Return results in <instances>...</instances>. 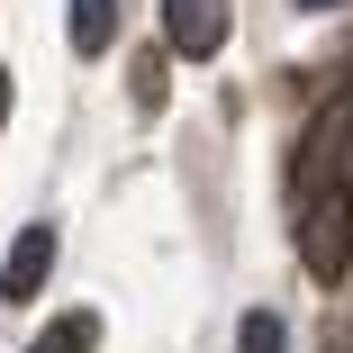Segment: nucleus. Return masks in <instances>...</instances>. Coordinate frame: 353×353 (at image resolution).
Masks as SVG:
<instances>
[{"instance_id": "obj_1", "label": "nucleus", "mask_w": 353, "mask_h": 353, "mask_svg": "<svg viewBox=\"0 0 353 353\" xmlns=\"http://www.w3.org/2000/svg\"><path fill=\"white\" fill-rule=\"evenodd\" d=\"M299 263H308V281L344 290V272H353V181H326V190L299 199Z\"/></svg>"}, {"instance_id": "obj_2", "label": "nucleus", "mask_w": 353, "mask_h": 353, "mask_svg": "<svg viewBox=\"0 0 353 353\" xmlns=\"http://www.w3.org/2000/svg\"><path fill=\"white\" fill-rule=\"evenodd\" d=\"M326 181H353V91H335V100L308 118L299 163H290V199H308V190H326Z\"/></svg>"}, {"instance_id": "obj_3", "label": "nucleus", "mask_w": 353, "mask_h": 353, "mask_svg": "<svg viewBox=\"0 0 353 353\" xmlns=\"http://www.w3.org/2000/svg\"><path fill=\"white\" fill-rule=\"evenodd\" d=\"M46 272H54V227L37 218V227H19L10 263H0V299H10V308H37L46 299Z\"/></svg>"}, {"instance_id": "obj_4", "label": "nucleus", "mask_w": 353, "mask_h": 353, "mask_svg": "<svg viewBox=\"0 0 353 353\" xmlns=\"http://www.w3.org/2000/svg\"><path fill=\"white\" fill-rule=\"evenodd\" d=\"M163 46L190 54V63H208L227 46V0H163Z\"/></svg>"}, {"instance_id": "obj_5", "label": "nucleus", "mask_w": 353, "mask_h": 353, "mask_svg": "<svg viewBox=\"0 0 353 353\" xmlns=\"http://www.w3.org/2000/svg\"><path fill=\"white\" fill-rule=\"evenodd\" d=\"M118 46V0H73V54H109Z\"/></svg>"}, {"instance_id": "obj_6", "label": "nucleus", "mask_w": 353, "mask_h": 353, "mask_svg": "<svg viewBox=\"0 0 353 353\" xmlns=\"http://www.w3.org/2000/svg\"><path fill=\"white\" fill-rule=\"evenodd\" d=\"M91 344H100V317H91V308H63V317H54L28 353H91Z\"/></svg>"}, {"instance_id": "obj_7", "label": "nucleus", "mask_w": 353, "mask_h": 353, "mask_svg": "<svg viewBox=\"0 0 353 353\" xmlns=\"http://www.w3.org/2000/svg\"><path fill=\"white\" fill-rule=\"evenodd\" d=\"M163 54H172V46H145V54H136V63H127V100H136V109H145V118L163 109Z\"/></svg>"}, {"instance_id": "obj_8", "label": "nucleus", "mask_w": 353, "mask_h": 353, "mask_svg": "<svg viewBox=\"0 0 353 353\" xmlns=\"http://www.w3.org/2000/svg\"><path fill=\"white\" fill-rule=\"evenodd\" d=\"M236 353H290V326H281L272 308H245L236 317Z\"/></svg>"}, {"instance_id": "obj_9", "label": "nucleus", "mask_w": 353, "mask_h": 353, "mask_svg": "<svg viewBox=\"0 0 353 353\" xmlns=\"http://www.w3.org/2000/svg\"><path fill=\"white\" fill-rule=\"evenodd\" d=\"M0 127H10V63H0Z\"/></svg>"}, {"instance_id": "obj_10", "label": "nucleus", "mask_w": 353, "mask_h": 353, "mask_svg": "<svg viewBox=\"0 0 353 353\" xmlns=\"http://www.w3.org/2000/svg\"><path fill=\"white\" fill-rule=\"evenodd\" d=\"M326 353H353V326H344V335H335V344H326Z\"/></svg>"}, {"instance_id": "obj_11", "label": "nucleus", "mask_w": 353, "mask_h": 353, "mask_svg": "<svg viewBox=\"0 0 353 353\" xmlns=\"http://www.w3.org/2000/svg\"><path fill=\"white\" fill-rule=\"evenodd\" d=\"M299 10H335V0H299Z\"/></svg>"}]
</instances>
